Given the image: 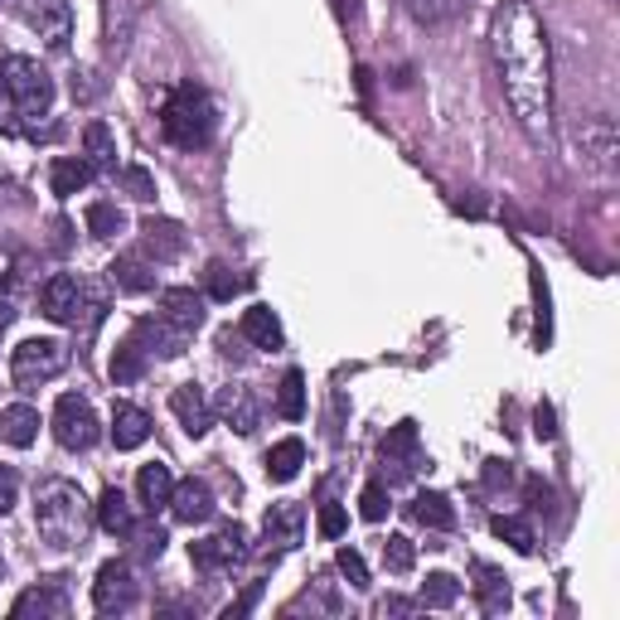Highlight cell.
Returning <instances> with one entry per match:
<instances>
[{"label":"cell","instance_id":"52","mask_svg":"<svg viewBox=\"0 0 620 620\" xmlns=\"http://www.w3.org/2000/svg\"><path fill=\"white\" fill-rule=\"evenodd\" d=\"M0 577H6V557H0Z\"/></svg>","mask_w":620,"mask_h":620},{"label":"cell","instance_id":"47","mask_svg":"<svg viewBox=\"0 0 620 620\" xmlns=\"http://www.w3.org/2000/svg\"><path fill=\"white\" fill-rule=\"evenodd\" d=\"M141 553L145 557H161L165 553V529H145L141 533Z\"/></svg>","mask_w":620,"mask_h":620},{"label":"cell","instance_id":"17","mask_svg":"<svg viewBox=\"0 0 620 620\" xmlns=\"http://www.w3.org/2000/svg\"><path fill=\"white\" fill-rule=\"evenodd\" d=\"M214 417H224L233 432H258V417H262V407H258V393L252 388H242V383H228L224 393H218V403H214Z\"/></svg>","mask_w":620,"mask_h":620},{"label":"cell","instance_id":"40","mask_svg":"<svg viewBox=\"0 0 620 620\" xmlns=\"http://www.w3.org/2000/svg\"><path fill=\"white\" fill-rule=\"evenodd\" d=\"M335 563H339V573L349 577V587H355V591H369V563L359 557V548H339Z\"/></svg>","mask_w":620,"mask_h":620},{"label":"cell","instance_id":"11","mask_svg":"<svg viewBox=\"0 0 620 620\" xmlns=\"http://www.w3.org/2000/svg\"><path fill=\"white\" fill-rule=\"evenodd\" d=\"M214 490H209V480H199V476H189V480H175V494H170V514H175V524H209L214 519Z\"/></svg>","mask_w":620,"mask_h":620},{"label":"cell","instance_id":"13","mask_svg":"<svg viewBox=\"0 0 620 620\" xmlns=\"http://www.w3.org/2000/svg\"><path fill=\"white\" fill-rule=\"evenodd\" d=\"M131 339H137V345L145 349V359H151V355L180 359V355H185V345H189V335H185V330H175V325H170L165 315H141L137 330H131Z\"/></svg>","mask_w":620,"mask_h":620},{"label":"cell","instance_id":"6","mask_svg":"<svg viewBox=\"0 0 620 620\" xmlns=\"http://www.w3.org/2000/svg\"><path fill=\"white\" fill-rule=\"evenodd\" d=\"M54 436H58V446L64 452H93L97 446V412L88 398H78V393H64L54 403Z\"/></svg>","mask_w":620,"mask_h":620},{"label":"cell","instance_id":"49","mask_svg":"<svg viewBox=\"0 0 620 620\" xmlns=\"http://www.w3.org/2000/svg\"><path fill=\"white\" fill-rule=\"evenodd\" d=\"M529 504H533V509H548V504H553V490H548V485H543L539 476L529 480Z\"/></svg>","mask_w":620,"mask_h":620},{"label":"cell","instance_id":"20","mask_svg":"<svg viewBox=\"0 0 620 620\" xmlns=\"http://www.w3.org/2000/svg\"><path fill=\"white\" fill-rule=\"evenodd\" d=\"M238 339H248V345H258V349H282L286 330H282L272 306H252V311H242V320H238Z\"/></svg>","mask_w":620,"mask_h":620},{"label":"cell","instance_id":"31","mask_svg":"<svg viewBox=\"0 0 620 620\" xmlns=\"http://www.w3.org/2000/svg\"><path fill=\"white\" fill-rule=\"evenodd\" d=\"M490 529H494V539H504L514 553H524V557L539 553V533H533V524L524 514H494Z\"/></svg>","mask_w":620,"mask_h":620},{"label":"cell","instance_id":"48","mask_svg":"<svg viewBox=\"0 0 620 620\" xmlns=\"http://www.w3.org/2000/svg\"><path fill=\"white\" fill-rule=\"evenodd\" d=\"M15 102H10V93H6V83H0V131H15Z\"/></svg>","mask_w":620,"mask_h":620},{"label":"cell","instance_id":"22","mask_svg":"<svg viewBox=\"0 0 620 620\" xmlns=\"http://www.w3.org/2000/svg\"><path fill=\"white\" fill-rule=\"evenodd\" d=\"M93 509H97V524L112 533V539H131V533H137V514H131V500L117 490V485H107L102 500H97Z\"/></svg>","mask_w":620,"mask_h":620},{"label":"cell","instance_id":"3","mask_svg":"<svg viewBox=\"0 0 620 620\" xmlns=\"http://www.w3.org/2000/svg\"><path fill=\"white\" fill-rule=\"evenodd\" d=\"M161 131L170 145H180V151H199V145L214 141V102L204 88H194V83H180L175 93L165 97L161 107Z\"/></svg>","mask_w":620,"mask_h":620},{"label":"cell","instance_id":"51","mask_svg":"<svg viewBox=\"0 0 620 620\" xmlns=\"http://www.w3.org/2000/svg\"><path fill=\"white\" fill-rule=\"evenodd\" d=\"M10 315H15V306H10V296L0 291V325H10Z\"/></svg>","mask_w":620,"mask_h":620},{"label":"cell","instance_id":"27","mask_svg":"<svg viewBox=\"0 0 620 620\" xmlns=\"http://www.w3.org/2000/svg\"><path fill=\"white\" fill-rule=\"evenodd\" d=\"M34 436H40V412H34L30 403H10L6 412H0V442L10 446H34Z\"/></svg>","mask_w":620,"mask_h":620},{"label":"cell","instance_id":"19","mask_svg":"<svg viewBox=\"0 0 620 620\" xmlns=\"http://www.w3.org/2000/svg\"><path fill=\"white\" fill-rule=\"evenodd\" d=\"M161 315L175 330L194 335L204 325V296L194 286H170V291H161Z\"/></svg>","mask_w":620,"mask_h":620},{"label":"cell","instance_id":"34","mask_svg":"<svg viewBox=\"0 0 620 620\" xmlns=\"http://www.w3.org/2000/svg\"><path fill=\"white\" fill-rule=\"evenodd\" d=\"M276 412H282L286 422L306 417V379H301V369H291L282 379V388H276Z\"/></svg>","mask_w":620,"mask_h":620},{"label":"cell","instance_id":"26","mask_svg":"<svg viewBox=\"0 0 620 620\" xmlns=\"http://www.w3.org/2000/svg\"><path fill=\"white\" fill-rule=\"evenodd\" d=\"M137 494H141V509H170V494H175V476H170V466L161 460H151V466H141L137 476Z\"/></svg>","mask_w":620,"mask_h":620},{"label":"cell","instance_id":"2","mask_svg":"<svg viewBox=\"0 0 620 620\" xmlns=\"http://www.w3.org/2000/svg\"><path fill=\"white\" fill-rule=\"evenodd\" d=\"M93 519H97V509L88 504V494H83L73 480L54 476L34 490V529H40V539L54 553L83 548L88 533H93Z\"/></svg>","mask_w":620,"mask_h":620},{"label":"cell","instance_id":"50","mask_svg":"<svg viewBox=\"0 0 620 620\" xmlns=\"http://www.w3.org/2000/svg\"><path fill=\"white\" fill-rule=\"evenodd\" d=\"M379 611H383V616H412V611H417V601H403V597H388V601L379 606Z\"/></svg>","mask_w":620,"mask_h":620},{"label":"cell","instance_id":"41","mask_svg":"<svg viewBox=\"0 0 620 620\" xmlns=\"http://www.w3.org/2000/svg\"><path fill=\"white\" fill-rule=\"evenodd\" d=\"M407 10H412L417 20L436 24V20H452L456 10H460V0H407Z\"/></svg>","mask_w":620,"mask_h":620},{"label":"cell","instance_id":"45","mask_svg":"<svg viewBox=\"0 0 620 620\" xmlns=\"http://www.w3.org/2000/svg\"><path fill=\"white\" fill-rule=\"evenodd\" d=\"M533 432H539V442H553V436H557V422H553V407L548 403L533 412Z\"/></svg>","mask_w":620,"mask_h":620},{"label":"cell","instance_id":"23","mask_svg":"<svg viewBox=\"0 0 620 620\" xmlns=\"http://www.w3.org/2000/svg\"><path fill=\"white\" fill-rule=\"evenodd\" d=\"M407 514L417 519L422 529H432V533H452L456 529V509H452V500H446L442 490H417V500L407 504Z\"/></svg>","mask_w":620,"mask_h":620},{"label":"cell","instance_id":"29","mask_svg":"<svg viewBox=\"0 0 620 620\" xmlns=\"http://www.w3.org/2000/svg\"><path fill=\"white\" fill-rule=\"evenodd\" d=\"M301 466H306V442H301V436H286V442H276L272 452H267V476H272L276 485L296 480Z\"/></svg>","mask_w":620,"mask_h":620},{"label":"cell","instance_id":"8","mask_svg":"<svg viewBox=\"0 0 620 620\" xmlns=\"http://www.w3.org/2000/svg\"><path fill=\"white\" fill-rule=\"evenodd\" d=\"M248 529L242 524H224L214 533V539H204V543H194L189 557H194V567H199L204 577H218V573H233V567L248 557Z\"/></svg>","mask_w":620,"mask_h":620},{"label":"cell","instance_id":"44","mask_svg":"<svg viewBox=\"0 0 620 620\" xmlns=\"http://www.w3.org/2000/svg\"><path fill=\"white\" fill-rule=\"evenodd\" d=\"M320 533H325V539H339V533H345V509H339V504H320Z\"/></svg>","mask_w":620,"mask_h":620},{"label":"cell","instance_id":"12","mask_svg":"<svg viewBox=\"0 0 620 620\" xmlns=\"http://www.w3.org/2000/svg\"><path fill=\"white\" fill-rule=\"evenodd\" d=\"M78 306H83V282L68 272L48 276L40 286V311L48 315L54 325H78Z\"/></svg>","mask_w":620,"mask_h":620},{"label":"cell","instance_id":"24","mask_svg":"<svg viewBox=\"0 0 620 620\" xmlns=\"http://www.w3.org/2000/svg\"><path fill=\"white\" fill-rule=\"evenodd\" d=\"M151 436V417L137 403H117L112 407V446L117 452H137V446Z\"/></svg>","mask_w":620,"mask_h":620},{"label":"cell","instance_id":"43","mask_svg":"<svg viewBox=\"0 0 620 620\" xmlns=\"http://www.w3.org/2000/svg\"><path fill=\"white\" fill-rule=\"evenodd\" d=\"M485 490H504L509 480H514V466H509V460H485Z\"/></svg>","mask_w":620,"mask_h":620},{"label":"cell","instance_id":"32","mask_svg":"<svg viewBox=\"0 0 620 620\" xmlns=\"http://www.w3.org/2000/svg\"><path fill=\"white\" fill-rule=\"evenodd\" d=\"M460 601V581L452 573H432L417 591V606H432V611H446V606Z\"/></svg>","mask_w":620,"mask_h":620},{"label":"cell","instance_id":"4","mask_svg":"<svg viewBox=\"0 0 620 620\" xmlns=\"http://www.w3.org/2000/svg\"><path fill=\"white\" fill-rule=\"evenodd\" d=\"M0 83H6V93H10V102H15L24 131L34 127V117H48V107H54V78H48L34 58L10 54L6 64H0Z\"/></svg>","mask_w":620,"mask_h":620},{"label":"cell","instance_id":"1","mask_svg":"<svg viewBox=\"0 0 620 620\" xmlns=\"http://www.w3.org/2000/svg\"><path fill=\"white\" fill-rule=\"evenodd\" d=\"M490 58L514 121L524 127L529 141H543L553 131V48L529 0H504L494 10Z\"/></svg>","mask_w":620,"mask_h":620},{"label":"cell","instance_id":"10","mask_svg":"<svg viewBox=\"0 0 620 620\" xmlns=\"http://www.w3.org/2000/svg\"><path fill=\"white\" fill-rule=\"evenodd\" d=\"M306 539V509L301 504H272L267 509V524H262V543L272 557L291 553L296 543Z\"/></svg>","mask_w":620,"mask_h":620},{"label":"cell","instance_id":"42","mask_svg":"<svg viewBox=\"0 0 620 620\" xmlns=\"http://www.w3.org/2000/svg\"><path fill=\"white\" fill-rule=\"evenodd\" d=\"M20 500V476H15V466H0V519L15 509Z\"/></svg>","mask_w":620,"mask_h":620},{"label":"cell","instance_id":"35","mask_svg":"<svg viewBox=\"0 0 620 620\" xmlns=\"http://www.w3.org/2000/svg\"><path fill=\"white\" fill-rule=\"evenodd\" d=\"M141 373H145V349L137 345V339L117 345V355H112V383H137Z\"/></svg>","mask_w":620,"mask_h":620},{"label":"cell","instance_id":"46","mask_svg":"<svg viewBox=\"0 0 620 620\" xmlns=\"http://www.w3.org/2000/svg\"><path fill=\"white\" fill-rule=\"evenodd\" d=\"M258 597H262V581H252V587H248V591H242V601H238V606H228V611H224V616H228V620H238V616H248V611H252V606H258Z\"/></svg>","mask_w":620,"mask_h":620},{"label":"cell","instance_id":"37","mask_svg":"<svg viewBox=\"0 0 620 620\" xmlns=\"http://www.w3.org/2000/svg\"><path fill=\"white\" fill-rule=\"evenodd\" d=\"M383 567L388 573H412V567H417V543H412L407 533H393V539L383 543Z\"/></svg>","mask_w":620,"mask_h":620},{"label":"cell","instance_id":"39","mask_svg":"<svg viewBox=\"0 0 620 620\" xmlns=\"http://www.w3.org/2000/svg\"><path fill=\"white\" fill-rule=\"evenodd\" d=\"M117 180H121V189L131 194V199H155V180H151V170H141V165H121L117 170Z\"/></svg>","mask_w":620,"mask_h":620},{"label":"cell","instance_id":"9","mask_svg":"<svg viewBox=\"0 0 620 620\" xmlns=\"http://www.w3.org/2000/svg\"><path fill=\"white\" fill-rule=\"evenodd\" d=\"M379 456H383L388 485H398V480H412V476H417V470L427 466V460H422V446H417V422H398V427L383 436Z\"/></svg>","mask_w":620,"mask_h":620},{"label":"cell","instance_id":"33","mask_svg":"<svg viewBox=\"0 0 620 620\" xmlns=\"http://www.w3.org/2000/svg\"><path fill=\"white\" fill-rule=\"evenodd\" d=\"M204 291H209V301H233L248 291V276H238L228 262H214L209 272H204Z\"/></svg>","mask_w":620,"mask_h":620},{"label":"cell","instance_id":"36","mask_svg":"<svg viewBox=\"0 0 620 620\" xmlns=\"http://www.w3.org/2000/svg\"><path fill=\"white\" fill-rule=\"evenodd\" d=\"M121 228H127V218H121L117 204H107V199L88 204V233H93V238H117Z\"/></svg>","mask_w":620,"mask_h":620},{"label":"cell","instance_id":"21","mask_svg":"<svg viewBox=\"0 0 620 620\" xmlns=\"http://www.w3.org/2000/svg\"><path fill=\"white\" fill-rule=\"evenodd\" d=\"M141 238H145V252H155V262H170L185 252V228L175 218H141Z\"/></svg>","mask_w":620,"mask_h":620},{"label":"cell","instance_id":"5","mask_svg":"<svg viewBox=\"0 0 620 620\" xmlns=\"http://www.w3.org/2000/svg\"><path fill=\"white\" fill-rule=\"evenodd\" d=\"M68 369V349L58 339H24L10 359V373H15V388L34 393L40 383H54L58 373Z\"/></svg>","mask_w":620,"mask_h":620},{"label":"cell","instance_id":"38","mask_svg":"<svg viewBox=\"0 0 620 620\" xmlns=\"http://www.w3.org/2000/svg\"><path fill=\"white\" fill-rule=\"evenodd\" d=\"M388 509H393V504H388V485L383 480L363 485V494H359V519H363V524H383Z\"/></svg>","mask_w":620,"mask_h":620},{"label":"cell","instance_id":"7","mask_svg":"<svg viewBox=\"0 0 620 620\" xmlns=\"http://www.w3.org/2000/svg\"><path fill=\"white\" fill-rule=\"evenodd\" d=\"M137 601H141V587H137V573H131V563L112 557V563L97 567V581H93V606H97V616H127Z\"/></svg>","mask_w":620,"mask_h":620},{"label":"cell","instance_id":"30","mask_svg":"<svg viewBox=\"0 0 620 620\" xmlns=\"http://www.w3.org/2000/svg\"><path fill=\"white\" fill-rule=\"evenodd\" d=\"M107 276H112L117 291H127V296H145V291L155 286V267L141 262V258H117L107 267Z\"/></svg>","mask_w":620,"mask_h":620},{"label":"cell","instance_id":"16","mask_svg":"<svg viewBox=\"0 0 620 620\" xmlns=\"http://www.w3.org/2000/svg\"><path fill=\"white\" fill-rule=\"evenodd\" d=\"M15 620H30V616H40V620H64L68 616V591H64V577H48L44 587H30L24 597L15 601V611H10Z\"/></svg>","mask_w":620,"mask_h":620},{"label":"cell","instance_id":"28","mask_svg":"<svg viewBox=\"0 0 620 620\" xmlns=\"http://www.w3.org/2000/svg\"><path fill=\"white\" fill-rule=\"evenodd\" d=\"M48 185H54L58 199H73L78 189L93 185V165L78 161V155H58V161L48 165Z\"/></svg>","mask_w":620,"mask_h":620},{"label":"cell","instance_id":"15","mask_svg":"<svg viewBox=\"0 0 620 620\" xmlns=\"http://www.w3.org/2000/svg\"><path fill=\"white\" fill-rule=\"evenodd\" d=\"M170 412H175L180 427H185L189 436H204L214 427V403L199 383H180L175 393H170Z\"/></svg>","mask_w":620,"mask_h":620},{"label":"cell","instance_id":"25","mask_svg":"<svg viewBox=\"0 0 620 620\" xmlns=\"http://www.w3.org/2000/svg\"><path fill=\"white\" fill-rule=\"evenodd\" d=\"M83 161L93 165V175H117V141L102 121L83 127Z\"/></svg>","mask_w":620,"mask_h":620},{"label":"cell","instance_id":"14","mask_svg":"<svg viewBox=\"0 0 620 620\" xmlns=\"http://www.w3.org/2000/svg\"><path fill=\"white\" fill-rule=\"evenodd\" d=\"M24 20H30V30L40 34L48 48H68V30H73L68 0H30V6H24Z\"/></svg>","mask_w":620,"mask_h":620},{"label":"cell","instance_id":"18","mask_svg":"<svg viewBox=\"0 0 620 620\" xmlns=\"http://www.w3.org/2000/svg\"><path fill=\"white\" fill-rule=\"evenodd\" d=\"M470 577H476V597H480V611H485V616L509 611L514 591H509L504 567H494V563H485V557H476V563H470Z\"/></svg>","mask_w":620,"mask_h":620}]
</instances>
